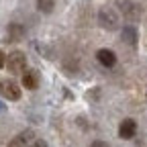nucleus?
I'll return each mask as SVG.
<instances>
[{
    "instance_id": "nucleus-1",
    "label": "nucleus",
    "mask_w": 147,
    "mask_h": 147,
    "mask_svg": "<svg viewBox=\"0 0 147 147\" xmlns=\"http://www.w3.org/2000/svg\"><path fill=\"white\" fill-rule=\"evenodd\" d=\"M98 23L106 31H117L121 27V16L113 6H102L98 10Z\"/></svg>"
},
{
    "instance_id": "nucleus-2",
    "label": "nucleus",
    "mask_w": 147,
    "mask_h": 147,
    "mask_svg": "<svg viewBox=\"0 0 147 147\" xmlns=\"http://www.w3.org/2000/svg\"><path fill=\"white\" fill-rule=\"evenodd\" d=\"M117 8L129 23H137L141 18V6L135 4L133 0H117Z\"/></svg>"
},
{
    "instance_id": "nucleus-3",
    "label": "nucleus",
    "mask_w": 147,
    "mask_h": 147,
    "mask_svg": "<svg viewBox=\"0 0 147 147\" xmlns=\"http://www.w3.org/2000/svg\"><path fill=\"white\" fill-rule=\"evenodd\" d=\"M6 67L12 71V74H23L25 67H27V55L21 53V51H12L6 55Z\"/></svg>"
},
{
    "instance_id": "nucleus-4",
    "label": "nucleus",
    "mask_w": 147,
    "mask_h": 147,
    "mask_svg": "<svg viewBox=\"0 0 147 147\" xmlns=\"http://www.w3.org/2000/svg\"><path fill=\"white\" fill-rule=\"evenodd\" d=\"M0 94L4 98H8V100H18L21 98V88H18V84L14 80L6 78V80L0 82Z\"/></svg>"
},
{
    "instance_id": "nucleus-5",
    "label": "nucleus",
    "mask_w": 147,
    "mask_h": 147,
    "mask_svg": "<svg viewBox=\"0 0 147 147\" xmlns=\"http://www.w3.org/2000/svg\"><path fill=\"white\" fill-rule=\"evenodd\" d=\"M137 135V123L133 119H125L121 125H119V137L121 139H133Z\"/></svg>"
},
{
    "instance_id": "nucleus-6",
    "label": "nucleus",
    "mask_w": 147,
    "mask_h": 147,
    "mask_svg": "<svg viewBox=\"0 0 147 147\" xmlns=\"http://www.w3.org/2000/svg\"><path fill=\"white\" fill-rule=\"evenodd\" d=\"M121 39H123V43L135 47V45L139 43V33H137V29H135L133 25H127V27L121 29Z\"/></svg>"
},
{
    "instance_id": "nucleus-7",
    "label": "nucleus",
    "mask_w": 147,
    "mask_h": 147,
    "mask_svg": "<svg viewBox=\"0 0 147 147\" xmlns=\"http://www.w3.org/2000/svg\"><path fill=\"white\" fill-rule=\"evenodd\" d=\"M96 59H98V63L104 65V67H113V65L117 63V55L110 51V49H98V51H96Z\"/></svg>"
},
{
    "instance_id": "nucleus-8",
    "label": "nucleus",
    "mask_w": 147,
    "mask_h": 147,
    "mask_svg": "<svg viewBox=\"0 0 147 147\" xmlns=\"http://www.w3.org/2000/svg\"><path fill=\"white\" fill-rule=\"evenodd\" d=\"M33 139H35V133L31 131V129H27V131L18 133V135H16V137L8 143V147H25V145H29Z\"/></svg>"
},
{
    "instance_id": "nucleus-9",
    "label": "nucleus",
    "mask_w": 147,
    "mask_h": 147,
    "mask_svg": "<svg viewBox=\"0 0 147 147\" xmlns=\"http://www.w3.org/2000/svg\"><path fill=\"white\" fill-rule=\"evenodd\" d=\"M23 37H25V27L23 25H16V23L8 25V41H21Z\"/></svg>"
},
{
    "instance_id": "nucleus-10",
    "label": "nucleus",
    "mask_w": 147,
    "mask_h": 147,
    "mask_svg": "<svg viewBox=\"0 0 147 147\" xmlns=\"http://www.w3.org/2000/svg\"><path fill=\"white\" fill-rule=\"evenodd\" d=\"M23 86L29 90H35L39 86V78H37L35 71H23Z\"/></svg>"
},
{
    "instance_id": "nucleus-11",
    "label": "nucleus",
    "mask_w": 147,
    "mask_h": 147,
    "mask_svg": "<svg viewBox=\"0 0 147 147\" xmlns=\"http://www.w3.org/2000/svg\"><path fill=\"white\" fill-rule=\"evenodd\" d=\"M53 6H55V4H53V0H37V8H39L41 12H45V14L51 12Z\"/></svg>"
},
{
    "instance_id": "nucleus-12",
    "label": "nucleus",
    "mask_w": 147,
    "mask_h": 147,
    "mask_svg": "<svg viewBox=\"0 0 147 147\" xmlns=\"http://www.w3.org/2000/svg\"><path fill=\"white\" fill-rule=\"evenodd\" d=\"M29 147H47V143H45V141H41V139H33Z\"/></svg>"
},
{
    "instance_id": "nucleus-13",
    "label": "nucleus",
    "mask_w": 147,
    "mask_h": 147,
    "mask_svg": "<svg viewBox=\"0 0 147 147\" xmlns=\"http://www.w3.org/2000/svg\"><path fill=\"white\" fill-rule=\"evenodd\" d=\"M90 147H108V143H106V141L96 139V141H92V143H90Z\"/></svg>"
},
{
    "instance_id": "nucleus-14",
    "label": "nucleus",
    "mask_w": 147,
    "mask_h": 147,
    "mask_svg": "<svg viewBox=\"0 0 147 147\" xmlns=\"http://www.w3.org/2000/svg\"><path fill=\"white\" fill-rule=\"evenodd\" d=\"M6 65V55L2 53V49H0V67H4Z\"/></svg>"
},
{
    "instance_id": "nucleus-15",
    "label": "nucleus",
    "mask_w": 147,
    "mask_h": 147,
    "mask_svg": "<svg viewBox=\"0 0 147 147\" xmlns=\"http://www.w3.org/2000/svg\"><path fill=\"white\" fill-rule=\"evenodd\" d=\"M4 110H6V106H4L2 102H0V113H4Z\"/></svg>"
}]
</instances>
